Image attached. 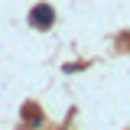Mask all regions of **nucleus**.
I'll use <instances>...</instances> for the list:
<instances>
[{"instance_id": "obj_1", "label": "nucleus", "mask_w": 130, "mask_h": 130, "mask_svg": "<svg viewBox=\"0 0 130 130\" xmlns=\"http://www.w3.org/2000/svg\"><path fill=\"white\" fill-rule=\"evenodd\" d=\"M29 23L36 26V29H49L52 23H55V10L49 7V3H36L29 13Z\"/></svg>"}]
</instances>
